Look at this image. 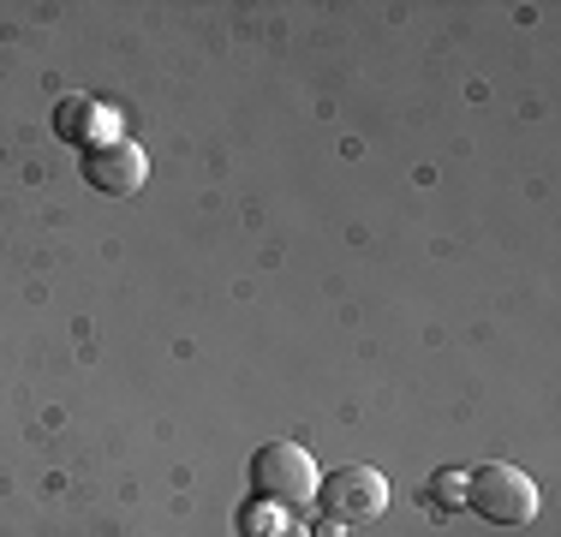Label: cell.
I'll use <instances>...</instances> for the list:
<instances>
[{
	"label": "cell",
	"instance_id": "obj_1",
	"mask_svg": "<svg viewBox=\"0 0 561 537\" xmlns=\"http://www.w3.org/2000/svg\"><path fill=\"white\" fill-rule=\"evenodd\" d=\"M466 507L490 526H531L538 519V483H531L519 466L490 460L478 472H466Z\"/></svg>",
	"mask_w": 561,
	"mask_h": 537
},
{
	"label": "cell",
	"instance_id": "obj_3",
	"mask_svg": "<svg viewBox=\"0 0 561 537\" xmlns=\"http://www.w3.org/2000/svg\"><path fill=\"white\" fill-rule=\"evenodd\" d=\"M317 507H323V519H335V526H370V519H382V507H389V478L370 472V466H341V472L317 478Z\"/></svg>",
	"mask_w": 561,
	"mask_h": 537
},
{
	"label": "cell",
	"instance_id": "obj_4",
	"mask_svg": "<svg viewBox=\"0 0 561 537\" xmlns=\"http://www.w3.org/2000/svg\"><path fill=\"white\" fill-rule=\"evenodd\" d=\"M78 168H84V180L96 185V192H108V197H131V192H144L150 156H144L138 144H90V156L78 161Z\"/></svg>",
	"mask_w": 561,
	"mask_h": 537
},
{
	"label": "cell",
	"instance_id": "obj_6",
	"mask_svg": "<svg viewBox=\"0 0 561 537\" xmlns=\"http://www.w3.org/2000/svg\"><path fill=\"white\" fill-rule=\"evenodd\" d=\"M311 537H346V526H335V519H323V526H317Z\"/></svg>",
	"mask_w": 561,
	"mask_h": 537
},
{
	"label": "cell",
	"instance_id": "obj_7",
	"mask_svg": "<svg viewBox=\"0 0 561 537\" xmlns=\"http://www.w3.org/2000/svg\"><path fill=\"white\" fill-rule=\"evenodd\" d=\"M263 537H311L305 526H275V532H263Z\"/></svg>",
	"mask_w": 561,
	"mask_h": 537
},
{
	"label": "cell",
	"instance_id": "obj_2",
	"mask_svg": "<svg viewBox=\"0 0 561 537\" xmlns=\"http://www.w3.org/2000/svg\"><path fill=\"white\" fill-rule=\"evenodd\" d=\"M251 495L263 507H305L317 495V460L299 442H263L251 454Z\"/></svg>",
	"mask_w": 561,
	"mask_h": 537
},
{
	"label": "cell",
	"instance_id": "obj_5",
	"mask_svg": "<svg viewBox=\"0 0 561 537\" xmlns=\"http://www.w3.org/2000/svg\"><path fill=\"white\" fill-rule=\"evenodd\" d=\"M436 502H443V507H460V502H466V478H460V472H443V478H436Z\"/></svg>",
	"mask_w": 561,
	"mask_h": 537
}]
</instances>
